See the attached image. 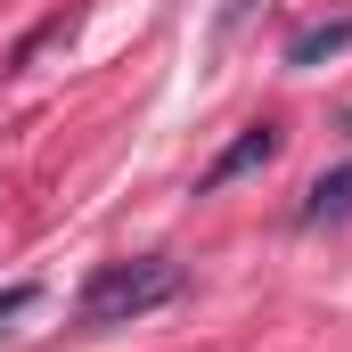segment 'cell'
<instances>
[{"mask_svg":"<svg viewBox=\"0 0 352 352\" xmlns=\"http://www.w3.org/2000/svg\"><path fill=\"white\" fill-rule=\"evenodd\" d=\"M344 50H352V16H320V25L287 33V66H295V74H311V66H328V58H344Z\"/></svg>","mask_w":352,"mask_h":352,"instance_id":"4","label":"cell"},{"mask_svg":"<svg viewBox=\"0 0 352 352\" xmlns=\"http://www.w3.org/2000/svg\"><path fill=\"white\" fill-rule=\"evenodd\" d=\"M180 295V263L173 254H131V263H98L82 278V295H74V320H82L90 336L98 328H131V320H148V311H164Z\"/></svg>","mask_w":352,"mask_h":352,"instance_id":"1","label":"cell"},{"mask_svg":"<svg viewBox=\"0 0 352 352\" xmlns=\"http://www.w3.org/2000/svg\"><path fill=\"white\" fill-rule=\"evenodd\" d=\"M344 221H352V156L328 164L303 188V205H295V230H344Z\"/></svg>","mask_w":352,"mask_h":352,"instance_id":"3","label":"cell"},{"mask_svg":"<svg viewBox=\"0 0 352 352\" xmlns=\"http://www.w3.org/2000/svg\"><path fill=\"white\" fill-rule=\"evenodd\" d=\"M278 140H287V131H278L270 115H263V123H246V131H238V140H230V148H221V156H213V164L197 173V197H213V188L246 180L254 164H270V156H278Z\"/></svg>","mask_w":352,"mask_h":352,"instance_id":"2","label":"cell"},{"mask_svg":"<svg viewBox=\"0 0 352 352\" xmlns=\"http://www.w3.org/2000/svg\"><path fill=\"white\" fill-rule=\"evenodd\" d=\"M33 303H41V287H33V278H16V287H0V328H8V320H25Z\"/></svg>","mask_w":352,"mask_h":352,"instance_id":"5","label":"cell"}]
</instances>
